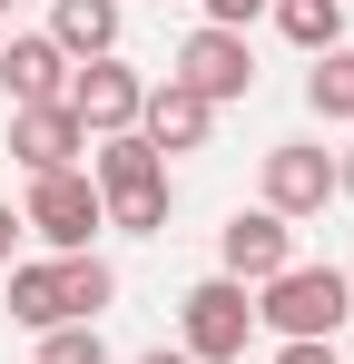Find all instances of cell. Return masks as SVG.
Here are the masks:
<instances>
[{
	"label": "cell",
	"instance_id": "1",
	"mask_svg": "<svg viewBox=\"0 0 354 364\" xmlns=\"http://www.w3.org/2000/svg\"><path fill=\"white\" fill-rule=\"evenodd\" d=\"M89 187H99V207H109L118 237H168V158L138 138V128H118V138H89Z\"/></svg>",
	"mask_w": 354,
	"mask_h": 364
},
{
	"label": "cell",
	"instance_id": "2",
	"mask_svg": "<svg viewBox=\"0 0 354 364\" xmlns=\"http://www.w3.org/2000/svg\"><path fill=\"white\" fill-rule=\"evenodd\" d=\"M118 296L109 256H40V266H10V325L50 335V325H99V305Z\"/></svg>",
	"mask_w": 354,
	"mask_h": 364
},
{
	"label": "cell",
	"instance_id": "3",
	"mask_svg": "<svg viewBox=\"0 0 354 364\" xmlns=\"http://www.w3.org/2000/svg\"><path fill=\"white\" fill-rule=\"evenodd\" d=\"M345 315H354L345 266H286L256 286V325H276V345H335Z\"/></svg>",
	"mask_w": 354,
	"mask_h": 364
},
{
	"label": "cell",
	"instance_id": "4",
	"mask_svg": "<svg viewBox=\"0 0 354 364\" xmlns=\"http://www.w3.org/2000/svg\"><path fill=\"white\" fill-rule=\"evenodd\" d=\"M246 345H256V296H246L236 276H197V286L177 296V355L236 364Z\"/></svg>",
	"mask_w": 354,
	"mask_h": 364
},
{
	"label": "cell",
	"instance_id": "5",
	"mask_svg": "<svg viewBox=\"0 0 354 364\" xmlns=\"http://www.w3.org/2000/svg\"><path fill=\"white\" fill-rule=\"evenodd\" d=\"M20 227L50 246V256H89V237L109 227V207H99L89 168H59V178H30V197H20Z\"/></svg>",
	"mask_w": 354,
	"mask_h": 364
},
{
	"label": "cell",
	"instance_id": "6",
	"mask_svg": "<svg viewBox=\"0 0 354 364\" xmlns=\"http://www.w3.org/2000/svg\"><path fill=\"white\" fill-rule=\"evenodd\" d=\"M69 79H79V60L59 50L50 30H10V40H0V89H10V109H69Z\"/></svg>",
	"mask_w": 354,
	"mask_h": 364
},
{
	"label": "cell",
	"instance_id": "7",
	"mask_svg": "<svg viewBox=\"0 0 354 364\" xmlns=\"http://www.w3.org/2000/svg\"><path fill=\"white\" fill-rule=\"evenodd\" d=\"M168 79H177V89H197L207 109H227V99L256 89V50H246V30H187V50H177Z\"/></svg>",
	"mask_w": 354,
	"mask_h": 364
},
{
	"label": "cell",
	"instance_id": "8",
	"mask_svg": "<svg viewBox=\"0 0 354 364\" xmlns=\"http://www.w3.org/2000/svg\"><path fill=\"white\" fill-rule=\"evenodd\" d=\"M138 109H148V79L118 60H79V79H69V119L89 128V138H118V128H138Z\"/></svg>",
	"mask_w": 354,
	"mask_h": 364
},
{
	"label": "cell",
	"instance_id": "9",
	"mask_svg": "<svg viewBox=\"0 0 354 364\" xmlns=\"http://www.w3.org/2000/svg\"><path fill=\"white\" fill-rule=\"evenodd\" d=\"M295 266V227L276 217V207H236L227 237H217V276H236V286H266V276H286Z\"/></svg>",
	"mask_w": 354,
	"mask_h": 364
},
{
	"label": "cell",
	"instance_id": "10",
	"mask_svg": "<svg viewBox=\"0 0 354 364\" xmlns=\"http://www.w3.org/2000/svg\"><path fill=\"white\" fill-rule=\"evenodd\" d=\"M325 197H335V158L315 148V138H286V148H266V207L276 217H325Z\"/></svg>",
	"mask_w": 354,
	"mask_h": 364
},
{
	"label": "cell",
	"instance_id": "11",
	"mask_svg": "<svg viewBox=\"0 0 354 364\" xmlns=\"http://www.w3.org/2000/svg\"><path fill=\"white\" fill-rule=\"evenodd\" d=\"M10 158H20L30 178H59V168L89 158V128L69 119V109H10Z\"/></svg>",
	"mask_w": 354,
	"mask_h": 364
},
{
	"label": "cell",
	"instance_id": "12",
	"mask_svg": "<svg viewBox=\"0 0 354 364\" xmlns=\"http://www.w3.org/2000/svg\"><path fill=\"white\" fill-rule=\"evenodd\" d=\"M207 128H217V109H207L197 89H177V79H158V89H148V109H138V138H148L158 158H187V148H207Z\"/></svg>",
	"mask_w": 354,
	"mask_h": 364
},
{
	"label": "cell",
	"instance_id": "13",
	"mask_svg": "<svg viewBox=\"0 0 354 364\" xmlns=\"http://www.w3.org/2000/svg\"><path fill=\"white\" fill-rule=\"evenodd\" d=\"M50 40L69 60H109L118 50V0H50Z\"/></svg>",
	"mask_w": 354,
	"mask_h": 364
},
{
	"label": "cell",
	"instance_id": "14",
	"mask_svg": "<svg viewBox=\"0 0 354 364\" xmlns=\"http://www.w3.org/2000/svg\"><path fill=\"white\" fill-rule=\"evenodd\" d=\"M276 10V30H286L305 60H325V50H345V0H266Z\"/></svg>",
	"mask_w": 354,
	"mask_h": 364
},
{
	"label": "cell",
	"instance_id": "15",
	"mask_svg": "<svg viewBox=\"0 0 354 364\" xmlns=\"http://www.w3.org/2000/svg\"><path fill=\"white\" fill-rule=\"evenodd\" d=\"M305 109L325 128H354V50H325V60L305 69Z\"/></svg>",
	"mask_w": 354,
	"mask_h": 364
},
{
	"label": "cell",
	"instance_id": "16",
	"mask_svg": "<svg viewBox=\"0 0 354 364\" xmlns=\"http://www.w3.org/2000/svg\"><path fill=\"white\" fill-rule=\"evenodd\" d=\"M40 364H109V335L99 325H50L40 335Z\"/></svg>",
	"mask_w": 354,
	"mask_h": 364
},
{
	"label": "cell",
	"instance_id": "17",
	"mask_svg": "<svg viewBox=\"0 0 354 364\" xmlns=\"http://www.w3.org/2000/svg\"><path fill=\"white\" fill-rule=\"evenodd\" d=\"M197 10H207V30H246V20H256L266 0H197Z\"/></svg>",
	"mask_w": 354,
	"mask_h": 364
},
{
	"label": "cell",
	"instance_id": "18",
	"mask_svg": "<svg viewBox=\"0 0 354 364\" xmlns=\"http://www.w3.org/2000/svg\"><path fill=\"white\" fill-rule=\"evenodd\" d=\"M276 364H345L335 345H276Z\"/></svg>",
	"mask_w": 354,
	"mask_h": 364
},
{
	"label": "cell",
	"instance_id": "19",
	"mask_svg": "<svg viewBox=\"0 0 354 364\" xmlns=\"http://www.w3.org/2000/svg\"><path fill=\"white\" fill-rule=\"evenodd\" d=\"M10 246H20V207L0 197V266H10Z\"/></svg>",
	"mask_w": 354,
	"mask_h": 364
},
{
	"label": "cell",
	"instance_id": "20",
	"mask_svg": "<svg viewBox=\"0 0 354 364\" xmlns=\"http://www.w3.org/2000/svg\"><path fill=\"white\" fill-rule=\"evenodd\" d=\"M335 197H354V148H345V158H335Z\"/></svg>",
	"mask_w": 354,
	"mask_h": 364
},
{
	"label": "cell",
	"instance_id": "21",
	"mask_svg": "<svg viewBox=\"0 0 354 364\" xmlns=\"http://www.w3.org/2000/svg\"><path fill=\"white\" fill-rule=\"evenodd\" d=\"M138 364H197V355H177V345H148V355H138Z\"/></svg>",
	"mask_w": 354,
	"mask_h": 364
},
{
	"label": "cell",
	"instance_id": "22",
	"mask_svg": "<svg viewBox=\"0 0 354 364\" xmlns=\"http://www.w3.org/2000/svg\"><path fill=\"white\" fill-rule=\"evenodd\" d=\"M10 10H20V0H0V20H10Z\"/></svg>",
	"mask_w": 354,
	"mask_h": 364
},
{
	"label": "cell",
	"instance_id": "23",
	"mask_svg": "<svg viewBox=\"0 0 354 364\" xmlns=\"http://www.w3.org/2000/svg\"><path fill=\"white\" fill-rule=\"evenodd\" d=\"M0 40H10V20H0Z\"/></svg>",
	"mask_w": 354,
	"mask_h": 364
},
{
	"label": "cell",
	"instance_id": "24",
	"mask_svg": "<svg viewBox=\"0 0 354 364\" xmlns=\"http://www.w3.org/2000/svg\"><path fill=\"white\" fill-rule=\"evenodd\" d=\"M345 286H354V266H345Z\"/></svg>",
	"mask_w": 354,
	"mask_h": 364
},
{
	"label": "cell",
	"instance_id": "25",
	"mask_svg": "<svg viewBox=\"0 0 354 364\" xmlns=\"http://www.w3.org/2000/svg\"><path fill=\"white\" fill-rule=\"evenodd\" d=\"M158 10H168V0H158Z\"/></svg>",
	"mask_w": 354,
	"mask_h": 364
}]
</instances>
